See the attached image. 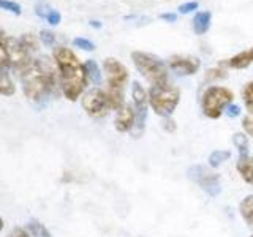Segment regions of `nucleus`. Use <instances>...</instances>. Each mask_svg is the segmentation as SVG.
Returning <instances> with one entry per match:
<instances>
[{
    "label": "nucleus",
    "instance_id": "18",
    "mask_svg": "<svg viewBox=\"0 0 253 237\" xmlns=\"http://www.w3.org/2000/svg\"><path fill=\"white\" fill-rule=\"evenodd\" d=\"M29 231V234L32 237H52V234L49 233V229H47L42 221H38L37 218H32L29 220L26 226H24Z\"/></svg>",
    "mask_w": 253,
    "mask_h": 237
},
{
    "label": "nucleus",
    "instance_id": "38",
    "mask_svg": "<svg viewBox=\"0 0 253 237\" xmlns=\"http://www.w3.org/2000/svg\"><path fill=\"white\" fill-rule=\"evenodd\" d=\"M5 41H6V35H5L3 29H0V44H5Z\"/></svg>",
    "mask_w": 253,
    "mask_h": 237
},
{
    "label": "nucleus",
    "instance_id": "33",
    "mask_svg": "<svg viewBox=\"0 0 253 237\" xmlns=\"http://www.w3.org/2000/svg\"><path fill=\"white\" fill-rule=\"evenodd\" d=\"M162 126H163L165 131H169V133H172L174 130H176V123H174V120H172V118H169V117H163Z\"/></svg>",
    "mask_w": 253,
    "mask_h": 237
},
{
    "label": "nucleus",
    "instance_id": "13",
    "mask_svg": "<svg viewBox=\"0 0 253 237\" xmlns=\"http://www.w3.org/2000/svg\"><path fill=\"white\" fill-rule=\"evenodd\" d=\"M131 97L134 101V108H136L138 113H146V106H147V101H149V95L146 93V90L142 89V85L134 81L131 85Z\"/></svg>",
    "mask_w": 253,
    "mask_h": 237
},
{
    "label": "nucleus",
    "instance_id": "22",
    "mask_svg": "<svg viewBox=\"0 0 253 237\" xmlns=\"http://www.w3.org/2000/svg\"><path fill=\"white\" fill-rule=\"evenodd\" d=\"M0 8L5 11H10L16 16H19L22 13L21 5L18 2H13V0H0Z\"/></svg>",
    "mask_w": 253,
    "mask_h": 237
},
{
    "label": "nucleus",
    "instance_id": "17",
    "mask_svg": "<svg viewBox=\"0 0 253 237\" xmlns=\"http://www.w3.org/2000/svg\"><path fill=\"white\" fill-rule=\"evenodd\" d=\"M237 171H239L241 177L253 185V158L252 157H241V160L237 161Z\"/></svg>",
    "mask_w": 253,
    "mask_h": 237
},
{
    "label": "nucleus",
    "instance_id": "10",
    "mask_svg": "<svg viewBox=\"0 0 253 237\" xmlns=\"http://www.w3.org/2000/svg\"><path fill=\"white\" fill-rule=\"evenodd\" d=\"M168 65L177 75L188 76V75H195L200 70L201 63L196 57H190V55H171Z\"/></svg>",
    "mask_w": 253,
    "mask_h": 237
},
{
    "label": "nucleus",
    "instance_id": "39",
    "mask_svg": "<svg viewBox=\"0 0 253 237\" xmlns=\"http://www.w3.org/2000/svg\"><path fill=\"white\" fill-rule=\"evenodd\" d=\"M3 228H5V221H3V218L0 217V233L3 231Z\"/></svg>",
    "mask_w": 253,
    "mask_h": 237
},
{
    "label": "nucleus",
    "instance_id": "25",
    "mask_svg": "<svg viewBox=\"0 0 253 237\" xmlns=\"http://www.w3.org/2000/svg\"><path fill=\"white\" fill-rule=\"evenodd\" d=\"M233 142H234V146L241 150V154H245V150H247V147H249V141H247V136H245V134L236 133L234 138H233Z\"/></svg>",
    "mask_w": 253,
    "mask_h": 237
},
{
    "label": "nucleus",
    "instance_id": "16",
    "mask_svg": "<svg viewBox=\"0 0 253 237\" xmlns=\"http://www.w3.org/2000/svg\"><path fill=\"white\" fill-rule=\"evenodd\" d=\"M211 18L212 14L209 11H200L193 18V30L196 35H204L211 27Z\"/></svg>",
    "mask_w": 253,
    "mask_h": 237
},
{
    "label": "nucleus",
    "instance_id": "14",
    "mask_svg": "<svg viewBox=\"0 0 253 237\" xmlns=\"http://www.w3.org/2000/svg\"><path fill=\"white\" fill-rule=\"evenodd\" d=\"M16 93V85L8 73V68L0 65V95L3 97H13Z\"/></svg>",
    "mask_w": 253,
    "mask_h": 237
},
{
    "label": "nucleus",
    "instance_id": "12",
    "mask_svg": "<svg viewBox=\"0 0 253 237\" xmlns=\"http://www.w3.org/2000/svg\"><path fill=\"white\" fill-rule=\"evenodd\" d=\"M252 63H253V47H250V49L244 51V52L236 54L234 57L228 59L226 62L221 63V65H228L229 68L242 70V68H247L249 65H252Z\"/></svg>",
    "mask_w": 253,
    "mask_h": 237
},
{
    "label": "nucleus",
    "instance_id": "20",
    "mask_svg": "<svg viewBox=\"0 0 253 237\" xmlns=\"http://www.w3.org/2000/svg\"><path fill=\"white\" fill-rule=\"evenodd\" d=\"M241 215L253 228V195L247 196L241 202Z\"/></svg>",
    "mask_w": 253,
    "mask_h": 237
},
{
    "label": "nucleus",
    "instance_id": "37",
    "mask_svg": "<svg viewBox=\"0 0 253 237\" xmlns=\"http://www.w3.org/2000/svg\"><path fill=\"white\" fill-rule=\"evenodd\" d=\"M228 114L229 116H237V114H239V106H229V111H228Z\"/></svg>",
    "mask_w": 253,
    "mask_h": 237
},
{
    "label": "nucleus",
    "instance_id": "3",
    "mask_svg": "<svg viewBox=\"0 0 253 237\" xmlns=\"http://www.w3.org/2000/svg\"><path fill=\"white\" fill-rule=\"evenodd\" d=\"M131 60L139 73L152 85L168 84V68H166L163 60H160L152 54L142 52V51H133Z\"/></svg>",
    "mask_w": 253,
    "mask_h": 237
},
{
    "label": "nucleus",
    "instance_id": "4",
    "mask_svg": "<svg viewBox=\"0 0 253 237\" xmlns=\"http://www.w3.org/2000/svg\"><path fill=\"white\" fill-rule=\"evenodd\" d=\"M180 92L177 87L165 84V85H152L149 90V103L158 116L168 117L176 106L179 105Z\"/></svg>",
    "mask_w": 253,
    "mask_h": 237
},
{
    "label": "nucleus",
    "instance_id": "8",
    "mask_svg": "<svg viewBox=\"0 0 253 237\" xmlns=\"http://www.w3.org/2000/svg\"><path fill=\"white\" fill-rule=\"evenodd\" d=\"M103 70L106 75V82L109 87H117V89H124V85L128 81V70L122 62L117 59L108 57L103 62Z\"/></svg>",
    "mask_w": 253,
    "mask_h": 237
},
{
    "label": "nucleus",
    "instance_id": "6",
    "mask_svg": "<svg viewBox=\"0 0 253 237\" xmlns=\"http://www.w3.org/2000/svg\"><path fill=\"white\" fill-rule=\"evenodd\" d=\"M5 51H6V55H8L10 67L14 68V70H18L19 73H24V71L29 70L32 65H34V59H32L30 51L19 41L18 38L6 37Z\"/></svg>",
    "mask_w": 253,
    "mask_h": 237
},
{
    "label": "nucleus",
    "instance_id": "40",
    "mask_svg": "<svg viewBox=\"0 0 253 237\" xmlns=\"http://www.w3.org/2000/svg\"><path fill=\"white\" fill-rule=\"evenodd\" d=\"M90 26H93V27H100V24H98L97 21H92V22H90Z\"/></svg>",
    "mask_w": 253,
    "mask_h": 237
},
{
    "label": "nucleus",
    "instance_id": "9",
    "mask_svg": "<svg viewBox=\"0 0 253 237\" xmlns=\"http://www.w3.org/2000/svg\"><path fill=\"white\" fill-rule=\"evenodd\" d=\"M190 177L195 179L200 187L203 190H206L208 193L211 195H217L220 192V187H218V174L215 172H211L204 168V166H193L192 169H190Z\"/></svg>",
    "mask_w": 253,
    "mask_h": 237
},
{
    "label": "nucleus",
    "instance_id": "21",
    "mask_svg": "<svg viewBox=\"0 0 253 237\" xmlns=\"http://www.w3.org/2000/svg\"><path fill=\"white\" fill-rule=\"evenodd\" d=\"M229 157H231V154H229L228 150H215V152L211 154L209 163H211V166H218L223 161H226Z\"/></svg>",
    "mask_w": 253,
    "mask_h": 237
},
{
    "label": "nucleus",
    "instance_id": "30",
    "mask_svg": "<svg viewBox=\"0 0 253 237\" xmlns=\"http://www.w3.org/2000/svg\"><path fill=\"white\" fill-rule=\"evenodd\" d=\"M6 237H32L29 234V231L26 228H22V226H16L14 229H11V233L8 234Z\"/></svg>",
    "mask_w": 253,
    "mask_h": 237
},
{
    "label": "nucleus",
    "instance_id": "2",
    "mask_svg": "<svg viewBox=\"0 0 253 237\" xmlns=\"http://www.w3.org/2000/svg\"><path fill=\"white\" fill-rule=\"evenodd\" d=\"M21 84L24 95L34 103H40L46 100L54 90V87L59 84V79H52L42 75L32 65L29 70L21 73Z\"/></svg>",
    "mask_w": 253,
    "mask_h": 237
},
{
    "label": "nucleus",
    "instance_id": "19",
    "mask_svg": "<svg viewBox=\"0 0 253 237\" xmlns=\"http://www.w3.org/2000/svg\"><path fill=\"white\" fill-rule=\"evenodd\" d=\"M84 68H85V75H87V81L98 85L101 81V73H100V68L97 65L95 60H87L84 63Z\"/></svg>",
    "mask_w": 253,
    "mask_h": 237
},
{
    "label": "nucleus",
    "instance_id": "41",
    "mask_svg": "<svg viewBox=\"0 0 253 237\" xmlns=\"http://www.w3.org/2000/svg\"><path fill=\"white\" fill-rule=\"evenodd\" d=\"M252 237H253V236H252Z\"/></svg>",
    "mask_w": 253,
    "mask_h": 237
},
{
    "label": "nucleus",
    "instance_id": "34",
    "mask_svg": "<svg viewBox=\"0 0 253 237\" xmlns=\"http://www.w3.org/2000/svg\"><path fill=\"white\" fill-rule=\"evenodd\" d=\"M196 8H198V2H188V3H182V5L179 6V11H180L182 14H187V13H190V11L196 10Z\"/></svg>",
    "mask_w": 253,
    "mask_h": 237
},
{
    "label": "nucleus",
    "instance_id": "15",
    "mask_svg": "<svg viewBox=\"0 0 253 237\" xmlns=\"http://www.w3.org/2000/svg\"><path fill=\"white\" fill-rule=\"evenodd\" d=\"M105 95L108 100V105L111 109L119 111L125 103H124V89H117V87H106L105 89Z\"/></svg>",
    "mask_w": 253,
    "mask_h": 237
},
{
    "label": "nucleus",
    "instance_id": "29",
    "mask_svg": "<svg viewBox=\"0 0 253 237\" xmlns=\"http://www.w3.org/2000/svg\"><path fill=\"white\" fill-rule=\"evenodd\" d=\"M226 73H225V70H221V68H212L209 70L208 73H206V79H218V78H225Z\"/></svg>",
    "mask_w": 253,
    "mask_h": 237
},
{
    "label": "nucleus",
    "instance_id": "28",
    "mask_svg": "<svg viewBox=\"0 0 253 237\" xmlns=\"http://www.w3.org/2000/svg\"><path fill=\"white\" fill-rule=\"evenodd\" d=\"M242 126H244L245 133L250 134V136H253V113H250V114H247L244 117Z\"/></svg>",
    "mask_w": 253,
    "mask_h": 237
},
{
    "label": "nucleus",
    "instance_id": "27",
    "mask_svg": "<svg viewBox=\"0 0 253 237\" xmlns=\"http://www.w3.org/2000/svg\"><path fill=\"white\" fill-rule=\"evenodd\" d=\"M40 40L43 41V44L46 46H52L55 43V35L49 30H42L40 32Z\"/></svg>",
    "mask_w": 253,
    "mask_h": 237
},
{
    "label": "nucleus",
    "instance_id": "31",
    "mask_svg": "<svg viewBox=\"0 0 253 237\" xmlns=\"http://www.w3.org/2000/svg\"><path fill=\"white\" fill-rule=\"evenodd\" d=\"M51 11H52V8L51 6H47V5H37L35 6V13L40 16V18H47V16L51 14Z\"/></svg>",
    "mask_w": 253,
    "mask_h": 237
},
{
    "label": "nucleus",
    "instance_id": "36",
    "mask_svg": "<svg viewBox=\"0 0 253 237\" xmlns=\"http://www.w3.org/2000/svg\"><path fill=\"white\" fill-rule=\"evenodd\" d=\"M160 18L163 21H168V22H176L177 14L176 13H163V14H160Z\"/></svg>",
    "mask_w": 253,
    "mask_h": 237
},
{
    "label": "nucleus",
    "instance_id": "23",
    "mask_svg": "<svg viewBox=\"0 0 253 237\" xmlns=\"http://www.w3.org/2000/svg\"><path fill=\"white\" fill-rule=\"evenodd\" d=\"M19 41L27 47V49L32 52V51H37V47H38V40L35 38V35H32V34H24L21 38H19Z\"/></svg>",
    "mask_w": 253,
    "mask_h": 237
},
{
    "label": "nucleus",
    "instance_id": "32",
    "mask_svg": "<svg viewBox=\"0 0 253 237\" xmlns=\"http://www.w3.org/2000/svg\"><path fill=\"white\" fill-rule=\"evenodd\" d=\"M60 19H62V16H60V13H59L57 10H52V11H51V14L46 18V21L49 22L51 26H57V24L60 22Z\"/></svg>",
    "mask_w": 253,
    "mask_h": 237
},
{
    "label": "nucleus",
    "instance_id": "7",
    "mask_svg": "<svg viewBox=\"0 0 253 237\" xmlns=\"http://www.w3.org/2000/svg\"><path fill=\"white\" fill-rule=\"evenodd\" d=\"M81 106L90 117H103L108 114V109H111L105 90L98 89V87H93V89L84 92L81 97Z\"/></svg>",
    "mask_w": 253,
    "mask_h": 237
},
{
    "label": "nucleus",
    "instance_id": "1",
    "mask_svg": "<svg viewBox=\"0 0 253 237\" xmlns=\"http://www.w3.org/2000/svg\"><path fill=\"white\" fill-rule=\"evenodd\" d=\"M52 59L59 70V85L62 93L70 101L83 97L85 85L89 84L85 68L79 62L78 55L65 46H57L52 52Z\"/></svg>",
    "mask_w": 253,
    "mask_h": 237
},
{
    "label": "nucleus",
    "instance_id": "24",
    "mask_svg": "<svg viewBox=\"0 0 253 237\" xmlns=\"http://www.w3.org/2000/svg\"><path fill=\"white\" fill-rule=\"evenodd\" d=\"M242 97L245 105L250 109V113H253V81L245 85V89L242 90Z\"/></svg>",
    "mask_w": 253,
    "mask_h": 237
},
{
    "label": "nucleus",
    "instance_id": "26",
    "mask_svg": "<svg viewBox=\"0 0 253 237\" xmlns=\"http://www.w3.org/2000/svg\"><path fill=\"white\" fill-rule=\"evenodd\" d=\"M73 44L76 47H79V49H83V51H93L95 49V44L90 41V40H87V38H75L73 40Z\"/></svg>",
    "mask_w": 253,
    "mask_h": 237
},
{
    "label": "nucleus",
    "instance_id": "11",
    "mask_svg": "<svg viewBox=\"0 0 253 237\" xmlns=\"http://www.w3.org/2000/svg\"><path fill=\"white\" fill-rule=\"evenodd\" d=\"M134 123H136V111H134L133 106H130V105H124L117 111V116L114 120L116 130L121 133H126L133 128Z\"/></svg>",
    "mask_w": 253,
    "mask_h": 237
},
{
    "label": "nucleus",
    "instance_id": "5",
    "mask_svg": "<svg viewBox=\"0 0 253 237\" xmlns=\"http://www.w3.org/2000/svg\"><path fill=\"white\" fill-rule=\"evenodd\" d=\"M233 92L221 85H212L203 95V113L209 118H218L223 109L233 103Z\"/></svg>",
    "mask_w": 253,
    "mask_h": 237
},
{
    "label": "nucleus",
    "instance_id": "35",
    "mask_svg": "<svg viewBox=\"0 0 253 237\" xmlns=\"http://www.w3.org/2000/svg\"><path fill=\"white\" fill-rule=\"evenodd\" d=\"M0 65L5 67V68H11L10 62H8L6 51H5V44H0Z\"/></svg>",
    "mask_w": 253,
    "mask_h": 237
}]
</instances>
